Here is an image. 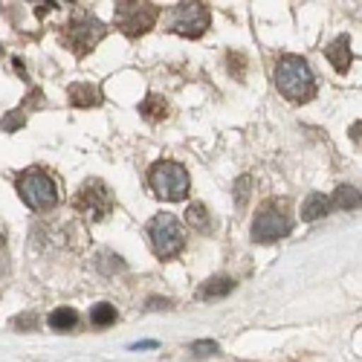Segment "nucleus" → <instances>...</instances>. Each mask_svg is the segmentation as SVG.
I'll list each match as a JSON object with an SVG mask.
<instances>
[{
  "label": "nucleus",
  "instance_id": "f257e3e1",
  "mask_svg": "<svg viewBox=\"0 0 362 362\" xmlns=\"http://www.w3.org/2000/svg\"><path fill=\"white\" fill-rule=\"evenodd\" d=\"M276 87L290 102H310L316 96V76L301 55H281L276 64Z\"/></svg>",
  "mask_w": 362,
  "mask_h": 362
},
{
  "label": "nucleus",
  "instance_id": "f03ea898",
  "mask_svg": "<svg viewBox=\"0 0 362 362\" xmlns=\"http://www.w3.org/2000/svg\"><path fill=\"white\" fill-rule=\"evenodd\" d=\"M18 194L21 200L33 209V212H52L55 203H58V186L55 180L41 171V168H29L18 177Z\"/></svg>",
  "mask_w": 362,
  "mask_h": 362
},
{
  "label": "nucleus",
  "instance_id": "7ed1b4c3",
  "mask_svg": "<svg viewBox=\"0 0 362 362\" xmlns=\"http://www.w3.org/2000/svg\"><path fill=\"white\" fill-rule=\"evenodd\" d=\"M145 235H148L151 250H154L157 258H174V255L183 252V247H186L183 229H180L177 218L168 215V212L151 218L148 226H145Z\"/></svg>",
  "mask_w": 362,
  "mask_h": 362
},
{
  "label": "nucleus",
  "instance_id": "20e7f679",
  "mask_svg": "<svg viewBox=\"0 0 362 362\" xmlns=\"http://www.w3.org/2000/svg\"><path fill=\"white\" fill-rule=\"evenodd\" d=\"M148 183L154 189V194L163 200H183L189 194V171L174 160H160L151 165Z\"/></svg>",
  "mask_w": 362,
  "mask_h": 362
},
{
  "label": "nucleus",
  "instance_id": "39448f33",
  "mask_svg": "<svg viewBox=\"0 0 362 362\" xmlns=\"http://www.w3.org/2000/svg\"><path fill=\"white\" fill-rule=\"evenodd\" d=\"M105 23L99 21V18H93V15H81V18H76V21H70L67 26H64V44L76 52V55H87L90 49H93L102 38H105Z\"/></svg>",
  "mask_w": 362,
  "mask_h": 362
},
{
  "label": "nucleus",
  "instance_id": "423d86ee",
  "mask_svg": "<svg viewBox=\"0 0 362 362\" xmlns=\"http://www.w3.org/2000/svg\"><path fill=\"white\" fill-rule=\"evenodd\" d=\"M160 18V9L154 4H116V26L122 29L128 38H136V35H145L151 26L157 23Z\"/></svg>",
  "mask_w": 362,
  "mask_h": 362
},
{
  "label": "nucleus",
  "instance_id": "0eeeda50",
  "mask_svg": "<svg viewBox=\"0 0 362 362\" xmlns=\"http://www.w3.org/2000/svg\"><path fill=\"white\" fill-rule=\"evenodd\" d=\"M209 9L206 4H177L171 9L168 18V29L177 35H186V38H200L206 29H209Z\"/></svg>",
  "mask_w": 362,
  "mask_h": 362
},
{
  "label": "nucleus",
  "instance_id": "6e6552de",
  "mask_svg": "<svg viewBox=\"0 0 362 362\" xmlns=\"http://www.w3.org/2000/svg\"><path fill=\"white\" fill-rule=\"evenodd\" d=\"M76 209L87 218L102 221V218L110 215V209H113V194L102 180H87V183L81 186V192H78V197H76Z\"/></svg>",
  "mask_w": 362,
  "mask_h": 362
},
{
  "label": "nucleus",
  "instance_id": "1a4fd4ad",
  "mask_svg": "<svg viewBox=\"0 0 362 362\" xmlns=\"http://www.w3.org/2000/svg\"><path fill=\"white\" fill-rule=\"evenodd\" d=\"M290 229H293L290 218L281 212V209H276L273 203H269V206L261 209V215L252 223V240H258V244H273V240L287 238Z\"/></svg>",
  "mask_w": 362,
  "mask_h": 362
},
{
  "label": "nucleus",
  "instance_id": "9d476101",
  "mask_svg": "<svg viewBox=\"0 0 362 362\" xmlns=\"http://www.w3.org/2000/svg\"><path fill=\"white\" fill-rule=\"evenodd\" d=\"M67 96H70V105H76V107H99L102 105V90L93 84H70Z\"/></svg>",
  "mask_w": 362,
  "mask_h": 362
},
{
  "label": "nucleus",
  "instance_id": "9b49d317",
  "mask_svg": "<svg viewBox=\"0 0 362 362\" xmlns=\"http://www.w3.org/2000/svg\"><path fill=\"white\" fill-rule=\"evenodd\" d=\"M327 212H330V197H325L322 192H310L305 203H301V221H308V223L325 218Z\"/></svg>",
  "mask_w": 362,
  "mask_h": 362
},
{
  "label": "nucleus",
  "instance_id": "f8f14e48",
  "mask_svg": "<svg viewBox=\"0 0 362 362\" xmlns=\"http://www.w3.org/2000/svg\"><path fill=\"white\" fill-rule=\"evenodd\" d=\"M325 52H327V62L337 67V73H348V67H351V41H348V35H339Z\"/></svg>",
  "mask_w": 362,
  "mask_h": 362
},
{
  "label": "nucleus",
  "instance_id": "ddd939ff",
  "mask_svg": "<svg viewBox=\"0 0 362 362\" xmlns=\"http://www.w3.org/2000/svg\"><path fill=\"white\" fill-rule=\"evenodd\" d=\"M235 290V281L232 279H226V276H212V279H206L203 284H200V290H197V298H223V296H229Z\"/></svg>",
  "mask_w": 362,
  "mask_h": 362
},
{
  "label": "nucleus",
  "instance_id": "4468645a",
  "mask_svg": "<svg viewBox=\"0 0 362 362\" xmlns=\"http://www.w3.org/2000/svg\"><path fill=\"white\" fill-rule=\"evenodd\" d=\"M330 209H342V212H354V209H362V194L354 186H339L330 197Z\"/></svg>",
  "mask_w": 362,
  "mask_h": 362
},
{
  "label": "nucleus",
  "instance_id": "2eb2a0df",
  "mask_svg": "<svg viewBox=\"0 0 362 362\" xmlns=\"http://www.w3.org/2000/svg\"><path fill=\"white\" fill-rule=\"evenodd\" d=\"M47 325H49L52 330H58V334H67V330H73V327L78 325V313H76L73 308H55V310L49 313Z\"/></svg>",
  "mask_w": 362,
  "mask_h": 362
},
{
  "label": "nucleus",
  "instance_id": "dca6fc26",
  "mask_svg": "<svg viewBox=\"0 0 362 362\" xmlns=\"http://www.w3.org/2000/svg\"><path fill=\"white\" fill-rule=\"evenodd\" d=\"M139 113L148 119V122H163L165 113H168V105L163 102V96H154V93H151V96L139 105Z\"/></svg>",
  "mask_w": 362,
  "mask_h": 362
},
{
  "label": "nucleus",
  "instance_id": "f3484780",
  "mask_svg": "<svg viewBox=\"0 0 362 362\" xmlns=\"http://www.w3.org/2000/svg\"><path fill=\"white\" fill-rule=\"evenodd\" d=\"M116 322V308L107 305V301H102V305H96L93 310H90V325L96 327H110Z\"/></svg>",
  "mask_w": 362,
  "mask_h": 362
},
{
  "label": "nucleus",
  "instance_id": "a211bd4d",
  "mask_svg": "<svg viewBox=\"0 0 362 362\" xmlns=\"http://www.w3.org/2000/svg\"><path fill=\"white\" fill-rule=\"evenodd\" d=\"M186 223H192L194 229H209V212H206V206L203 203H192L186 209Z\"/></svg>",
  "mask_w": 362,
  "mask_h": 362
},
{
  "label": "nucleus",
  "instance_id": "6ab92c4d",
  "mask_svg": "<svg viewBox=\"0 0 362 362\" xmlns=\"http://www.w3.org/2000/svg\"><path fill=\"white\" fill-rule=\"evenodd\" d=\"M23 122H26V116H23V110H12V113H6L4 116V122H0V128L4 131H18V128H23Z\"/></svg>",
  "mask_w": 362,
  "mask_h": 362
},
{
  "label": "nucleus",
  "instance_id": "aec40b11",
  "mask_svg": "<svg viewBox=\"0 0 362 362\" xmlns=\"http://www.w3.org/2000/svg\"><path fill=\"white\" fill-rule=\"evenodd\" d=\"M250 189H252V177H240L238 183H235V200H238V206H244V203H247Z\"/></svg>",
  "mask_w": 362,
  "mask_h": 362
},
{
  "label": "nucleus",
  "instance_id": "412c9836",
  "mask_svg": "<svg viewBox=\"0 0 362 362\" xmlns=\"http://www.w3.org/2000/svg\"><path fill=\"white\" fill-rule=\"evenodd\" d=\"M192 354H197V356H212V354H218V342H212V339H197V342H192Z\"/></svg>",
  "mask_w": 362,
  "mask_h": 362
},
{
  "label": "nucleus",
  "instance_id": "4be33fe9",
  "mask_svg": "<svg viewBox=\"0 0 362 362\" xmlns=\"http://www.w3.org/2000/svg\"><path fill=\"white\" fill-rule=\"evenodd\" d=\"M226 62H229V70H235V76L238 78H244V55H240V52H229V58H226Z\"/></svg>",
  "mask_w": 362,
  "mask_h": 362
},
{
  "label": "nucleus",
  "instance_id": "5701e85b",
  "mask_svg": "<svg viewBox=\"0 0 362 362\" xmlns=\"http://www.w3.org/2000/svg\"><path fill=\"white\" fill-rule=\"evenodd\" d=\"M35 322H38V319H35L33 313H26V316H18L12 325H15V327H21V330H23V327H26V330H33V327H35Z\"/></svg>",
  "mask_w": 362,
  "mask_h": 362
},
{
  "label": "nucleus",
  "instance_id": "b1692460",
  "mask_svg": "<svg viewBox=\"0 0 362 362\" xmlns=\"http://www.w3.org/2000/svg\"><path fill=\"white\" fill-rule=\"evenodd\" d=\"M168 308V298H148V310H163Z\"/></svg>",
  "mask_w": 362,
  "mask_h": 362
},
{
  "label": "nucleus",
  "instance_id": "393cba45",
  "mask_svg": "<svg viewBox=\"0 0 362 362\" xmlns=\"http://www.w3.org/2000/svg\"><path fill=\"white\" fill-rule=\"evenodd\" d=\"M348 134H351V139H354V142H356V145L362 148V122H356V125H354V128H351Z\"/></svg>",
  "mask_w": 362,
  "mask_h": 362
},
{
  "label": "nucleus",
  "instance_id": "a878e982",
  "mask_svg": "<svg viewBox=\"0 0 362 362\" xmlns=\"http://www.w3.org/2000/svg\"><path fill=\"white\" fill-rule=\"evenodd\" d=\"M131 348H134V351H151V348H157V342H151V339H145V342H134Z\"/></svg>",
  "mask_w": 362,
  "mask_h": 362
},
{
  "label": "nucleus",
  "instance_id": "bb28decb",
  "mask_svg": "<svg viewBox=\"0 0 362 362\" xmlns=\"http://www.w3.org/2000/svg\"><path fill=\"white\" fill-rule=\"evenodd\" d=\"M0 244H4V232H0Z\"/></svg>",
  "mask_w": 362,
  "mask_h": 362
}]
</instances>
